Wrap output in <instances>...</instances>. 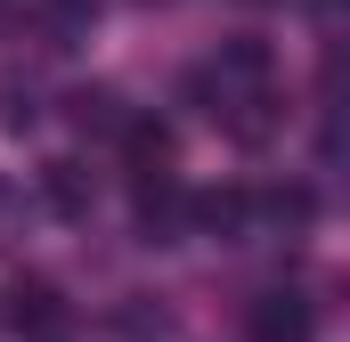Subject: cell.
Here are the masks:
<instances>
[{
  "instance_id": "obj_1",
  "label": "cell",
  "mask_w": 350,
  "mask_h": 342,
  "mask_svg": "<svg viewBox=\"0 0 350 342\" xmlns=\"http://www.w3.org/2000/svg\"><path fill=\"white\" fill-rule=\"evenodd\" d=\"M0 318H8V326H25V334H41V342H57L66 326H74V310H66V293H57V285H41V277H33V285H16Z\"/></svg>"
},
{
  "instance_id": "obj_2",
  "label": "cell",
  "mask_w": 350,
  "mask_h": 342,
  "mask_svg": "<svg viewBox=\"0 0 350 342\" xmlns=\"http://www.w3.org/2000/svg\"><path fill=\"white\" fill-rule=\"evenodd\" d=\"M122 155H131V179H155V171H172V131L163 122H147V114H122Z\"/></svg>"
},
{
  "instance_id": "obj_3",
  "label": "cell",
  "mask_w": 350,
  "mask_h": 342,
  "mask_svg": "<svg viewBox=\"0 0 350 342\" xmlns=\"http://www.w3.org/2000/svg\"><path fill=\"white\" fill-rule=\"evenodd\" d=\"M245 212H253V196H245V187H204V196H187V220H196L204 237H237V228H245Z\"/></svg>"
},
{
  "instance_id": "obj_4",
  "label": "cell",
  "mask_w": 350,
  "mask_h": 342,
  "mask_svg": "<svg viewBox=\"0 0 350 342\" xmlns=\"http://www.w3.org/2000/svg\"><path fill=\"white\" fill-rule=\"evenodd\" d=\"M253 342H310V302H293V293L253 302Z\"/></svg>"
},
{
  "instance_id": "obj_5",
  "label": "cell",
  "mask_w": 350,
  "mask_h": 342,
  "mask_svg": "<svg viewBox=\"0 0 350 342\" xmlns=\"http://www.w3.org/2000/svg\"><path fill=\"white\" fill-rule=\"evenodd\" d=\"M66 114H74V131H90V139H114V131H122V98H114V90H74Z\"/></svg>"
},
{
  "instance_id": "obj_6",
  "label": "cell",
  "mask_w": 350,
  "mask_h": 342,
  "mask_svg": "<svg viewBox=\"0 0 350 342\" xmlns=\"http://www.w3.org/2000/svg\"><path fill=\"white\" fill-rule=\"evenodd\" d=\"M41 196H49V212L82 220V212H90V179H82V163H49V171H41Z\"/></svg>"
},
{
  "instance_id": "obj_7",
  "label": "cell",
  "mask_w": 350,
  "mask_h": 342,
  "mask_svg": "<svg viewBox=\"0 0 350 342\" xmlns=\"http://www.w3.org/2000/svg\"><path fill=\"white\" fill-rule=\"evenodd\" d=\"M0 131H33V90L0 82Z\"/></svg>"
},
{
  "instance_id": "obj_8",
  "label": "cell",
  "mask_w": 350,
  "mask_h": 342,
  "mask_svg": "<svg viewBox=\"0 0 350 342\" xmlns=\"http://www.w3.org/2000/svg\"><path fill=\"white\" fill-rule=\"evenodd\" d=\"M261 204L277 212V220H293V228L310 220V187H277V196H261Z\"/></svg>"
},
{
  "instance_id": "obj_9",
  "label": "cell",
  "mask_w": 350,
  "mask_h": 342,
  "mask_svg": "<svg viewBox=\"0 0 350 342\" xmlns=\"http://www.w3.org/2000/svg\"><path fill=\"white\" fill-rule=\"evenodd\" d=\"M8 212H25V196H16V187L0 179V245H8Z\"/></svg>"
},
{
  "instance_id": "obj_10",
  "label": "cell",
  "mask_w": 350,
  "mask_h": 342,
  "mask_svg": "<svg viewBox=\"0 0 350 342\" xmlns=\"http://www.w3.org/2000/svg\"><path fill=\"white\" fill-rule=\"evenodd\" d=\"M57 16H66V25H90V16H98V0H57Z\"/></svg>"
}]
</instances>
